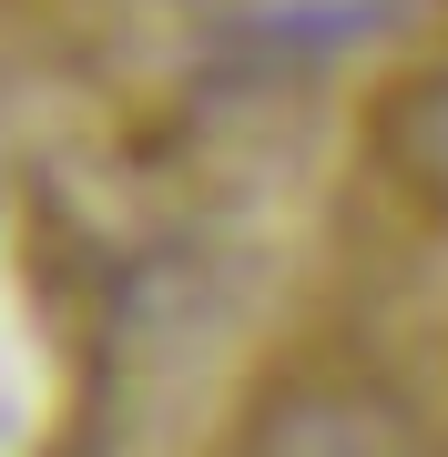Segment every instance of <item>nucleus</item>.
Masks as SVG:
<instances>
[{
	"instance_id": "nucleus-2",
	"label": "nucleus",
	"mask_w": 448,
	"mask_h": 457,
	"mask_svg": "<svg viewBox=\"0 0 448 457\" xmlns=\"http://www.w3.org/2000/svg\"><path fill=\"white\" fill-rule=\"evenodd\" d=\"M387 163H398V183L428 213H448V62L398 92V112H387Z\"/></svg>"
},
{
	"instance_id": "nucleus-1",
	"label": "nucleus",
	"mask_w": 448,
	"mask_h": 457,
	"mask_svg": "<svg viewBox=\"0 0 448 457\" xmlns=\"http://www.w3.org/2000/svg\"><path fill=\"white\" fill-rule=\"evenodd\" d=\"M245 457H428V447H418V417L387 386H285L255 417Z\"/></svg>"
}]
</instances>
